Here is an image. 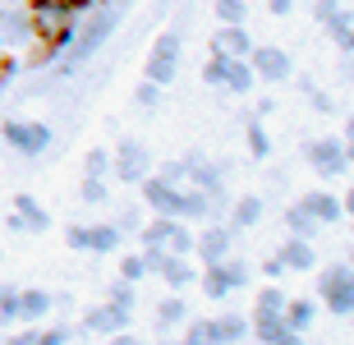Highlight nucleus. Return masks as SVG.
<instances>
[{
    "label": "nucleus",
    "instance_id": "f257e3e1",
    "mask_svg": "<svg viewBox=\"0 0 354 345\" xmlns=\"http://www.w3.org/2000/svg\"><path fill=\"white\" fill-rule=\"evenodd\" d=\"M28 24H32V41H41L46 51H60L74 41V5L69 0H28Z\"/></svg>",
    "mask_w": 354,
    "mask_h": 345
},
{
    "label": "nucleus",
    "instance_id": "f03ea898",
    "mask_svg": "<svg viewBox=\"0 0 354 345\" xmlns=\"http://www.w3.org/2000/svg\"><path fill=\"white\" fill-rule=\"evenodd\" d=\"M203 83H212V88H221L230 97H249L258 88V79H253V69H249V55H221V51L207 55Z\"/></svg>",
    "mask_w": 354,
    "mask_h": 345
},
{
    "label": "nucleus",
    "instance_id": "7ed1b4c3",
    "mask_svg": "<svg viewBox=\"0 0 354 345\" xmlns=\"http://www.w3.org/2000/svg\"><path fill=\"white\" fill-rule=\"evenodd\" d=\"M249 272L253 267L244 258H221V263H207V272H198V286L207 290V299H225L249 286Z\"/></svg>",
    "mask_w": 354,
    "mask_h": 345
},
{
    "label": "nucleus",
    "instance_id": "20e7f679",
    "mask_svg": "<svg viewBox=\"0 0 354 345\" xmlns=\"http://www.w3.org/2000/svg\"><path fill=\"white\" fill-rule=\"evenodd\" d=\"M175 69H180V32H161V37L152 41V51H147L143 79L166 88V83H175Z\"/></svg>",
    "mask_w": 354,
    "mask_h": 345
},
{
    "label": "nucleus",
    "instance_id": "39448f33",
    "mask_svg": "<svg viewBox=\"0 0 354 345\" xmlns=\"http://www.w3.org/2000/svg\"><path fill=\"white\" fill-rule=\"evenodd\" d=\"M111 175H115L120 185H138L152 175V152H147L138 138H124V143L111 152Z\"/></svg>",
    "mask_w": 354,
    "mask_h": 345
},
{
    "label": "nucleus",
    "instance_id": "423d86ee",
    "mask_svg": "<svg viewBox=\"0 0 354 345\" xmlns=\"http://www.w3.org/2000/svg\"><path fill=\"white\" fill-rule=\"evenodd\" d=\"M5 143L14 147V152H19V157H41V152H46V147H51V129H46V124H41V120H5Z\"/></svg>",
    "mask_w": 354,
    "mask_h": 345
},
{
    "label": "nucleus",
    "instance_id": "0eeeda50",
    "mask_svg": "<svg viewBox=\"0 0 354 345\" xmlns=\"http://www.w3.org/2000/svg\"><path fill=\"white\" fill-rule=\"evenodd\" d=\"M115 19H120L115 10H106L102 19H92V24L83 28V32H74V55H65V60H60V74H74V69H79L83 60H88V55L97 51V46H102L106 37H111V28H115Z\"/></svg>",
    "mask_w": 354,
    "mask_h": 345
},
{
    "label": "nucleus",
    "instance_id": "6e6552de",
    "mask_svg": "<svg viewBox=\"0 0 354 345\" xmlns=\"http://www.w3.org/2000/svg\"><path fill=\"white\" fill-rule=\"evenodd\" d=\"M138 194H143V203L157 216H180L184 221V185H171L161 175H147V180H138Z\"/></svg>",
    "mask_w": 354,
    "mask_h": 345
},
{
    "label": "nucleus",
    "instance_id": "1a4fd4ad",
    "mask_svg": "<svg viewBox=\"0 0 354 345\" xmlns=\"http://www.w3.org/2000/svg\"><path fill=\"white\" fill-rule=\"evenodd\" d=\"M304 157H308V166H313L322 180H336V175L350 171V161H345V143H341V138H313V143L304 147Z\"/></svg>",
    "mask_w": 354,
    "mask_h": 345
},
{
    "label": "nucleus",
    "instance_id": "9d476101",
    "mask_svg": "<svg viewBox=\"0 0 354 345\" xmlns=\"http://www.w3.org/2000/svg\"><path fill=\"white\" fill-rule=\"evenodd\" d=\"M249 69L258 83H286L295 74V65H290V55L281 46H258V41H253V51H249Z\"/></svg>",
    "mask_w": 354,
    "mask_h": 345
},
{
    "label": "nucleus",
    "instance_id": "9b49d317",
    "mask_svg": "<svg viewBox=\"0 0 354 345\" xmlns=\"http://www.w3.org/2000/svg\"><path fill=\"white\" fill-rule=\"evenodd\" d=\"M350 290H354V272L350 267H327L322 277H317V299L336 313V318H345V299H350Z\"/></svg>",
    "mask_w": 354,
    "mask_h": 345
},
{
    "label": "nucleus",
    "instance_id": "f8f14e48",
    "mask_svg": "<svg viewBox=\"0 0 354 345\" xmlns=\"http://www.w3.org/2000/svg\"><path fill=\"white\" fill-rule=\"evenodd\" d=\"M147 267H152L171 290H184V286H194V281H198V267H189L184 253H147Z\"/></svg>",
    "mask_w": 354,
    "mask_h": 345
},
{
    "label": "nucleus",
    "instance_id": "ddd939ff",
    "mask_svg": "<svg viewBox=\"0 0 354 345\" xmlns=\"http://www.w3.org/2000/svg\"><path fill=\"white\" fill-rule=\"evenodd\" d=\"M230 249H235V230L221 226V221H212L207 230L194 235V253L203 263H221V258H230Z\"/></svg>",
    "mask_w": 354,
    "mask_h": 345
},
{
    "label": "nucleus",
    "instance_id": "4468645a",
    "mask_svg": "<svg viewBox=\"0 0 354 345\" xmlns=\"http://www.w3.org/2000/svg\"><path fill=\"white\" fill-rule=\"evenodd\" d=\"M129 318H133V308H120V304H97V308H88V318H83V332H92V336H115V332H124L129 327Z\"/></svg>",
    "mask_w": 354,
    "mask_h": 345
},
{
    "label": "nucleus",
    "instance_id": "2eb2a0df",
    "mask_svg": "<svg viewBox=\"0 0 354 345\" xmlns=\"http://www.w3.org/2000/svg\"><path fill=\"white\" fill-rule=\"evenodd\" d=\"M32 37L28 5H0V46H24Z\"/></svg>",
    "mask_w": 354,
    "mask_h": 345
},
{
    "label": "nucleus",
    "instance_id": "dca6fc26",
    "mask_svg": "<svg viewBox=\"0 0 354 345\" xmlns=\"http://www.w3.org/2000/svg\"><path fill=\"white\" fill-rule=\"evenodd\" d=\"M55 308V295H46V290H14V322H41L46 313Z\"/></svg>",
    "mask_w": 354,
    "mask_h": 345
},
{
    "label": "nucleus",
    "instance_id": "f3484780",
    "mask_svg": "<svg viewBox=\"0 0 354 345\" xmlns=\"http://www.w3.org/2000/svg\"><path fill=\"white\" fill-rule=\"evenodd\" d=\"M14 216H19L24 235H41V230H51V216H46V207H41L32 194H14Z\"/></svg>",
    "mask_w": 354,
    "mask_h": 345
},
{
    "label": "nucleus",
    "instance_id": "a211bd4d",
    "mask_svg": "<svg viewBox=\"0 0 354 345\" xmlns=\"http://www.w3.org/2000/svg\"><path fill=\"white\" fill-rule=\"evenodd\" d=\"M276 258L286 263V272H313V267H317L313 239H299V235H290L286 244H281V253H276Z\"/></svg>",
    "mask_w": 354,
    "mask_h": 345
},
{
    "label": "nucleus",
    "instance_id": "6ab92c4d",
    "mask_svg": "<svg viewBox=\"0 0 354 345\" xmlns=\"http://www.w3.org/2000/svg\"><path fill=\"white\" fill-rule=\"evenodd\" d=\"M212 51H221V55H249L253 51L249 24H221V28H216V37H212Z\"/></svg>",
    "mask_w": 354,
    "mask_h": 345
},
{
    "label": "nucleus",
    "instance_id": "aec40b11",
    "mask_svg": "<svg viewBox=\"0 0 354 345\" xmlns=\"http://www.w3.org/2000/svg\"><path fill=\"white\" fill-rule=\"evenodd\" d=\"M299 203L308 207V212H313V221H317V226H336V221L345 216L341 198H336V194H322V189H317V194H304Z\"/></svg>",
    "mask_w": 354,
    "mask_h": 345
},
{
    "label": "nucleus",
    "instance_id": "412c9836",
    "mask_svg": "<svg viewBox=\"0 0 354 345\" xmlns=\"http://www.w3.org/2000/svg\"><path fill=\"white\" fill-rule=\"evenodd\" d=\"M281 322H286L290 332H308V327L317 322V304H313V299H286Z\"/></svg>",
    "mask_w": 354,
    "mask_h": 345
},
{
    "label": "nucleus",
    "instance_id": "4be33fe9",
    "mask_svg": "<svg viewBox=\"0 0 354 345\" xmlns=\"http://www.w3.org/2000/svg\"><path fill=\"white\" fill-rule=\"evenodd\" d=\"M258 216H263V198H258V194H244V198H235V207H230V221H225V226L239 235V230L258 226Z\"/></svg>",
    "mask_w": 354,
    "mask_h": 345
},
{
    "label": "nucleus",
    "instance_id": "5701e85b",
    "mask_svg": "<svg viewBox=\"0 0 354 345\" xmlns=\"http://www.w3.org/2000/svg\"><path fill=\"white\" fill-rule=\"evenodd\" d=\"M124 244L115 221H102V226H88V253H115Z\"/></svg>",
    "mask_w": 354,
    "mask_h": 345
},
{
    "label": "nucleus",
    "instance_id": "b1692460",
    "mask_svg": "<svg viewBox=\"0 0 354 345\" xmlns=\"http://www.w3.org/2000/svg\"><path fill=\"white\" fill-rule=\"evenodd\" d=\"M286 230H290V235H299V239H313L322 226L313 221V212H308L304 203H290V207H286Z\"/></svg>",
    "mask_w": 354,
    "mask_h": 345
},
{
    "label": "nucleus",
    "instance_id": "393cba45",
    "mask_svg": "<svg viewBox=\"0 0 354 345\" xmlns=\"http://www.w3.org/2000/svg\"><path fill=\"white\" fill-rule=\"evenodd\" d=\"M180 322H189V304H184L180 290H175L171 299H161V304H157V327H180Z\"/></svg>",
    "mask_w": 354,
    "mask_h": 345
},
{
    "label": "nucleus",
    "instance_id": "a878e982",
    "mask_svg": "<svg viewBox=\"0 0 354 345\" xmlns=\"http://www.w3.org/2000/svg\"><path fill=\"white\" fill-rule=\"evenodd\" d=\"M184 345H221L216 318H194V322H189V332H184Z\"/></svg>",
    "mask_w": 354,
    "mask_h": 345
},
{
    "label": "nucleus",
    "instance_id": "bb28decb",
    "mask_svg": "<svg viewBox=\"0 0 354 345\" xmlns=\"http://www.w3.org/2000/svg\"><path fill=\"white\" fill-rule=\"evenodd\" d=\"M216 332H221V345H235V341L249 336V318L244 313H221L216 318Z\"/></svg>",
    "mask_w": 354,
    "mask_h": 345
},
{
    "label": "nucleus",
    "instance_id": "cd10ccee",
    "mask_svg": "<svg viewBox=\"0 0 354 345\" xmlns=\"http://www.w3.org/2000/svg\"><path fill=\"white\" fill-rule=\"evenodd\" d=\"M212 14H216V24H249V0H216Z\"/></svg>",
    "mask_w": 354,
    "mask_h": 345
},
{
    "label": "nucleus",
    "instance_id": "c85d7f7f",
    "mask_svg": "<svg viewBox=\"0 0 354 345\" xmlns=\"http://www.w3.org/2000/svg\"><path fill=\"white\" fill-rule=\"evenodd\" d=\"M147 272H152V267H147V253H124V258H120V281H133V286H138Z\"/></svg>",
    "mask_w": 354,
    "mask_h": 345
},
{
    "label": "nucleus",
    "instance_id": "c756f323",
    "mask_svg": "<svg viewBox=\"0 0 354 345\" xmlns=\"http://www.w3.org/2000/svg\"><path fill=\"white\" fill-rule=\"evenodd\" d=\"M322 28L331 32V41H336V46H345V37H350V28H354V10H336Z\"/></svg>",
    "mask_w": 354,
    "mask_h": 345
},
{
    "label": "nucleus",
    "instance_id": "7c9ffc66",
    "mask_svg": "<svg viewBox=\"0 0 354 345\" xmlns=\"http://www.w3.org/2000/svg\"><path fill=\"white\" fill-rule=\"evenodd\" d=\"M249 152H253V161H263V157H272V138H267V129H263V120H249Z\"/></svg>",
    "mask_w": 354,
    "mask_h": 345
},
{
    "label": "nucleus",
    "instance_id": "2f4dec72",
    "mask_svg": "<svg viewBox=\"0 0 354 345\" xmlns=\"http://www.w3.org/2000/svg\"><path fill=\"white\" fill-rule=\"evenodd\" d=\"M79 198L88 203V207H102V203H106V180H102V175H83Z\"/></svg>",
    "mask_w": 354,
    "mask_h": 345
},
{
    "label": "nucleus",
    "instance_id": "473e14b6",
    "mask_svg": "<svg viewBox=\"0 0 354 345\" xmlns=\"http://www.w3.org/2000/svg\"><path fill=\"white\" fill-rule=\"evenodd\" d=\"M106 299H111V304H120V308H133V299H138V286H133V281H115V286L106 290Z\"/></svg>",
    "mask_w": 354,
    "mask_h": 345
},
{
    "label": "nucleus",
    "instance_id": "72a5a7b5",
    "mask_svg": "<svg viewBox=\"0 0 354 345\" xmlns=\"http://www.w3.org/2000/svg\"><path fill=\"white\" fill-rule=\"evenodd\" d=\"M281 308H286V290H281V286H267V290L258 295V308H253V313H281Z\"/></svg>",
    "mask_w": 354,
    "mask_h": 345
},
{
    "label": "nucleus",
    "instance_id": "f704fd0d",
    "mask_svg": "<svg viewBox=\"0 0 354 345\" xmlns=\"http://www.w3.org/2000/svg\"><path fill=\"white\" fill-rule=\"evenodd\" d=\"M83 175H111V152H102V147H92L88 157H83Z\"/></svg>",
    "mask_w": 354,
    "mask_h": 345
},
{
    "label": "nucleus",
    "instance_id": "c9c22d12",
    "mask_svg": "<svg viewBox=\"0 0 354 345\" xmlns=\"http://www.w3.org/2000/svg\"><path fill=\"white\" fill-rule=\"evenodd\" d=\"M133 102H138V106H143V111H152V106H157V102H161V88H157V83H138V88H133Z\"/></svg>",
    "mask_w": 354,
    "mask_h": 345
},
{
    "label": "nucleus",
    "instance_id": "e433bc0d",
    "mask_svg": "<svg viewBox=\"0 0 354 345\" xmlns=\"http://www.w3.org/2000/svg\"><path fill=\"white\" fill-rule=\"evenodd\" d=\"M0 327H14V286H0Z\"/></svg>",
    "mask_w": 354,
    "mask_h": 345
},
{
    "label": "nucleus",
    "instance_id": "4c0bfd02",
    "mask_svg": "<svg viewBox=\"0 0 354 345\" xmlns=\"http://www.w3.org/2000/svg\"><path fill=\"white\" fill-rule=\"evenodd\" d=\"M65 244L79 249V253H88V226H65Z\"/></svg>",
    "mask_w": 354,
    "mask_h": 345
},
{
    "label": "nucleus",
    "instance_id": "58836bf2",
    "mask_svg": "<svg viewBox=\"0 0 354 345\" xmlns=\"http://www.w3.org/2000/svg\"><path fill=\"white\" fill-rule=\"evenodd\" d=\"M69 327H51V332H37V345H69Z\"/></svg>",
    "mask_w": 354,
    "mask_h": 345
},
{
    "label": "nucleus",
    "instance_id": "ea45409f",
    "mask_svg": "<svg viewBox=\"0 0 354 345\" xmlns=\"http://www.w3.org/2000/svg\"><path fill=\"white\" fill-rule=\"evenodd\" d=\"M336 10H341V0H313V19H317V24H327Z\"/></svg>",
    "mask_w": 354,
    "mask_h": 345
},
{
    "label": "nucleus",
    "instance_id": "a19ab883",
    "mask_svg": "<svg viewBox=\"0 0 354 345\" xmlns=\"http://www.w3.org/2000/svg\"><path fill=\"white\" fill-rule=\"evenodd\" d=\"M263 277H267V281H281V277H286V263H281L276 253H272V258L263 263Z\"/></svg>",
    "mask_w": 354,
    "mask_h": 345
},
{
    "label": "nucleus",
    "instance_id": "79ce46f5",
    "mask_svg": "<svg viewBox=\"0 0 354 345\" xmlns=\"http://www.w3.org/2000/svg\"><path fill=\"white\" fill-rule=\"evenodd\" d=\"M5 345H37V332H32V322H28V332H14V336H5Z\"/></svg>",
    "mask_w": 354,
    "mask_h": 345
},
{
    "label": "nucleus",
    "instance_id": "37998d69",
    "mask_svg": "<svg viewBox=\"0 0 354 345\" xmlns=\"http://www.w3.org/2000/svg\"><path fill=\"white\" fill-rule=\"evenodd\" d=\"M267 345H304V332H290V327H286V332H281V336H272Z\"/></svg>",
    "mask_w": 354,
    "mask_h": 345
},
{
    "label": "nucleus",
    "instance_id": "c03bdc74",
    "mask_svg": "<svg viewBox=\"0 0 354 345\" xmlns=\"http://www.w3.org/2000/svg\"><path fill=\"white\" fill-rule=\"evenodd\" d=\"M106 345H143V341H138V336H133L129 327H124V332H115V336H111V341H106Z\"/></svg>",
    "mask_w": 354,
    "mask_h": 345
},
{
    "label": "nucleus",
    "instance_id": "a18cd8bd",
    "mask_svg": "<svg viewBox=\"0 0 354 345\" xmlns=\"http://www.w3.org/2000/svg\"><path fill=\"white\" fill-rule=\"evenodd\" d=\"M267 10H272V14H290V10H295V0H267Z\"/></svg>",
    "mask_w": 354,
    "mask_h": 345
},
{
    "label": "nucleus",
    "instance_id": "49530a36",
    "mask_svg": "<svg viewBox=\"0 0 354 345\" xmlns=\"http://www.w3.org/2000/svg\"><path fill=\"white\" fill-rule=\"evenodd\" d=\"M341 207H345V216L354 221V189H345V198H341Z\"/></svg>",
    "mask_w": 354,
    "mask_h": 345
},
{
    "label": "nucleus",
    "instance_id": "de8ad7c7",
    "mask_svg": "<svg viewBox=\"0 0 354 345\" xmlns=\"http://www.w3.org/2000/svg\"><path fill=\"white\" fill-rule=\"evenodd\" d=\"M341 143H345V161L354 166V138H341Z\"/></svg>",
    "mask_w": 354,
    "mask_h": 345
},
{
    "label": "nucleus",
    "instance_id": "09e8293b",
    "mask_svg": "<svg viewBox=\"0 0 354 345\" xmlns=\"http://www.w3.org/2000/svg\"><path fill=\"white\" fill-rule=\"evenodd\" d=\"M345 55H354V28H350V37H345V46H341Z\"/></svg>",
    "mask_w": 354,
    "mask_h": 345
},
{
    "label": "nucleus",
    "instance_id": "8fccbe9b",
    "mask_svg": "<svg viewBox=\"0 0 354 345\" xmlns=\"http://www.w3.org/2000/svg\"><path fill=\"white\" fill-rule=\"evenodd\" d=\"M345 318H354V290H350V299H345Z\"/></svg>",
    "mask_w": 354,
    "mask_h": 345
},
{
    "label": "nucleus",
    "instance_id": "3c124183",
    "mask_svg": "<svg viewBox=\"0 0 354 345\" xmlns=\"http://www.w3.org/2000/svg\"><path fill=\"white\" fill-rule=\"evenodd\" d=\"M345 138H354V115H350V120H345Z\"/></svg>",
    "mask_w": 354,
    "mask_h": 345
},
{
    "label": "nucleus",
    "instance_id": "603ef678",
    "mask_svg": "<svg viewBox=\"0 0 354 345\" xmlns=\"http://www.w3.org/2000/svg\"><path fill=\"white\" fill-rule=\"evenodd\" d=\"M345 74H350V83H354V55H350V60H345Z\"/></svg>",
    "mask_w": 354,
    "mask_h": 345
},
{
    "label": "nucleus",
    "instance_id": "864d4df0",
    "mask_svg": "<svg viewBox=\"0 0 354 345\" xmlns=\"http://www.w3.org/2000/svg\"><path fill=\"white\" fill-rule=\"evenodd\" d=\"M345 267H350V272H354V249H350V258H345Z\"/></svg>",
    "mask_w": 354,
    "mask_h": 345
},
{
    "label": "nucleus",
    "instance_id": "5fc2aeb1",
    "mask_svg": "<svg viewBox=\"0 0 354 345\" xmlns=\"http://www.w3.org/2000/svg\"><path fill=\"white\" fill-rule=\"evenodd\" d=\"M69 5H83V0H69Z\"/></svg>",
    "mask_w": 354,
    "mask_h": 345
},
{
    "label": "nucleus",
    "instance_id": "6e6d98bb",
    "mask_svg": "<svg viewBox=\"0 0 354 345\" xmlns=\"http://www.w3.org/2000/svg\"><path fill=\"white\" fill-rule=\"evenodd\" d=\"M175 345H184V341H175Z\"/></svg>",
    "mask_w": 354,
    "mask_h": 345
}]
</instances>
